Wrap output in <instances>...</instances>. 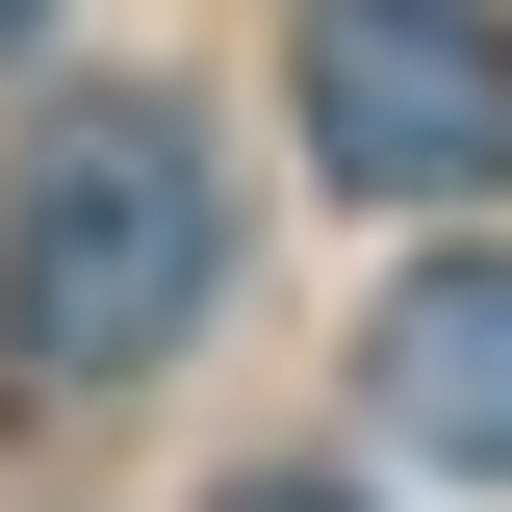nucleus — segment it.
<instances>
[{
    "label": "nucleus",
    "mask_w": 512,
    "mask_h": 512,
    "mask_svg": "<svg viewBox=\"0 0 512 512\" xmlns=\"http://www.w3.org/2000/svg\"><path fill=\"white\" fill-rule=\"evenodd\" d=\"M205 282H231V180H205V128L154 103V77H103V103H52L26 154H0V333H26L52 384L180 359Z\"/></svg>",
    "instance_id": "obj_1"
},
{
    "label": "nucleus",
    "mask_w": 512,
    "mask_h": 512,
    "mask_svg": "<svg viewBox=\"0 0 512 512\" xmlns=\"http://www.w3.org/2000/svg\"><path fill=\"white\" fill-rule=\"evenodd\" d=\"M308 154L359 205H487L512 180V0H308Z\"/></svg>",
    "instance_id": "obj_2"
},
{
    "label": "nucleus",
    "mask_w": 512,
    "mask_h": 512,
    "mask_svg": "<svg viewBox=\"0 0 512 512\" xmlns=\"http://www.w3.org/2000/svg\"><path fill=\"white\" fill-rule=\"evenodd\" d=\"M359 384H384V436H410V461L512 487V256H410L384 333H359Z\"/></svg>",
    "instance_id": "obj_3"
},
{
    "label": "nucleus",
    "mask_w": 512,
    "mask_h": 512,
    "mask_svg": "<svg viewBox=\"0 0 512 512\" xmlns=\"http://www.w3.org/2000/svg\"><path fill=\"white\" fill-rule=\"evenodd\" d=\"M205 512H359V487H308V461H282V487H205Z\"/></svg>",
    "instance_id": "obj_4"
},
{
    "label": "nucleus",
    "mask_w": 512,
    "mask_h": 512,
    "mask_svg": "<svg viewBox=\"0 0 512 512\" xmlns=\"http://www.w3.org/2000/svg\"><path fill=\"white\" fill-rule=\"evenodd\" d=\"M26 26H52V0H0V52H26Z\"/></svg>",
    "instance_id": "obj_5"
}]
</instances>
